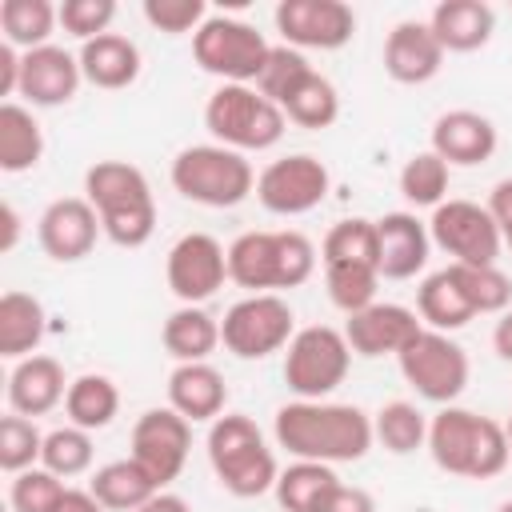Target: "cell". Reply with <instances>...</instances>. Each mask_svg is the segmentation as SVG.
Returning a JSON list of instances; mask_svg holds the SVG:
<instances>
[{
  "label": "cell",
  "instance_id": "1",
  "mask_svg": "<svg viewBox=\"0 0 512 512\" xmlns=\"http://www.w3.org/2000/svg\"><path fill=\"white\" fill-rule=\"evenodd\" d=\"M276 444L288 448L296 460L320 464H352L364 460L372 448V416L356 404H328V400H292L276 408L272 420Z\"/></svg>",
  "mask_w": 512,
  "mask_h": 512
},
{
  "label": "cell",
  "instance_id": "2",
  "mask_svg": "<svg viewBox=\"0 0 512 512\" xmlns=\"http://www.w3.org/2000/svg\"><path fill=\"white\" fill-rule=\"evenodd\" d=\"M84 200L96 208L100 228L120 248H144L156 232V200L148 176L128 160H96L84 172Z\"/></svg>",
  "mask_w": 512,
  "mask_h": 512
},
{
  "label": "cell",
  "instance_id": "3",
  "mask_svg": "<svg viewBox=\"0 0 512 512\" xmlns=\"http://www.w3.org/2000/svg\"><path fill=\"white\" fill-rule=\"evenodd\" d=\"M428 452H432L436 468H444L452 476L492 480L508 468L512 444L504 436V424H496L492 416L444 404L428 420Z\"/></svg>",
  "mask_w": 512,
  "mask_h": 512
},
{
  "label": "cell",
  "instance_id": "4",
  "mask_svg": "<svg viewBox=\"0 0 512 512\" xmlns=\"http://www.w3.org/2000/svg\"><path fill=\"white\" fill-rule=\"evenodd\" d=\"M316 272V248L304 232H240L228 244V280L256 292L300 288Z\"/></svg>",
  "mask_w": 512,
  "mask_h": 512
},
{
  "label": "cell",
  "instance_id": "5",
  "mask_svg": "<svg viewBox=\"0 0 512 512\" xmlns=\"http://www.w3.org/2000/svg\"><path fill=\"white\" fill-rule=\"evenodd\" d=\"M208 464L216 472V480L224 484V492L252 500L276 488V452L268 448L264 432L256 428V420H248L244 412H224L212 420L208 428Z\"/></svg>",
  "mask_w": 512,
  "mask_h": 512
},
{
  "label": "cell",
  "instance_id": "6",
  "mask_svg": "<svg viewBox=\"0 0 512 512\" xmlns=\"http://www.w3.org/2000/svg\"><path fill=\"white\" fill-rule=\"evenodd\" d=\"M172 188L204 208H236L256 192V172L244 152L224 144H192L172 160Z\"/></svg>",
  "mask_w": 512,
  "mask_h": 512
},
{
  "label": "cell",
  "instance_id": "7",
  "mask_svg": "<svg viewBox=\"0 0 512 512\" xmlns=\"http://www.w3.org/2000/svg\"><path fill=\"white\" fill-rule=\"evenodd\" d=\"M204 128L232 152H264L280 144L288 116L252 84H220L204 104Z\"/></svg>",
  "mask_w": 512,
  "mask_h": 512
},
{
  "label": "cell",
  "instance_id": "8",
  "mask_svg": "<svg viewBox=\"0 0 512 512\" xmlns=\"http://www.w3.org/2000/svg\"><path fill=\"white\" fill-rule=\"evenodd\" d=\"M272 44L248 20L236 16H208L192 36V56L208 76L224 84H256L268 64Z\"/></svg>",
  "mask_w": 512,
  "mask_h": 512
},
{
  "label": "cell",
  "instance_id": "9",
  "mask_svg": "<svg viewBox=\"0 0 512 512\" xmlns=\"http://www.w3.org/2000/svg\"><path fill=\"white\" fill-rule=\"evenodd\" d=\"M348 364H352V348L344 332L328 324H308L288 340L284 384L296 392V400H324L344 384Z\"/></svg>",
  "mask_w": 512,
  "mask_h": 512
},
{
  "label": "cell",
  "instance_id": "10",
  "mask_svg": "<svg viewBox=\"0 0 512 512\" xmlns=\"http://www.w3.org/2000/svg\"><path fill=\"white\" fill-rule=\"evenodd\" d=\"M292 336H296V316L288 300H280L276 292L244 296L220 320V344L240 360H264L288 348Z\"/></svg>",
  "mask_w": 512,
  "mask_h": 512
},
{
  "label": "cell",
  "instance_id": "11",
  "mask_svg": "<svg viewBox=\"0 0 512 512\" xmlns=\"http://www.w3.org/2000/svg\"><path fill=\"white\" fill-rule=\"evenodd\" d=\"M396 364H400V376L416 388V396L432 404H456V396L468 388V376H472L468 352L448 332H432V328H424L396 356Z\"/></svg>",
  "mask_w": 512,
  "mask_h": 512
},
{
  "label": "cell",
  "instance_id": "12",
  "mask_svg": "<svg viewBox=\"0 0 512 512\" xmlns=\"http://www.w3.org/2000/svg\"><path fill=\"white\" fill-rule=\"evenodd\" d=\"M428 236L436 248L452 256V264H472V268L496 264L504 248L488 204H472V200H444L440 208H432Z\"/></svg>",
  "mask_w": 512,
  "mask_h": 512
},
{
  "label": "cell",
  "instance_id": "13",
  "mask_svg": "<svg viewBox=\"0 0 512 512\" xmlns=\"http://www.w3.org/2000/svg\"><path fill=\"white\" fill-rule=\"evenodd\" d=\"M328 188H332V176H328L324 160H316L308 152L280 156L256 176V200L272 216H304L324 204Z\"/></svg>",
  "mask_w": 512,
  "mask_h": 512
},
{
  "label": "cell",
  "instance_id": "14",
  "mask_svg": "<svg viewBox=\"0 0 512 512\" xmlns=\"http://www.w3.org/2000/svg\"><path fill=\"white\" fill-rule=\"evenodd\" d=\"M164 276L180 304H204L228 280V248L208 232H184L168 248Z\"/></svg>",
  "mask_w": 512,
  "mask_h": 512
},
{
  "label": "cell",
  "instance_id": "15",
  "mask_svg": "<svg viewBox=\"0 0 512 512\" xmlns=\"http://www.w3.org/2000/svg\"><path fill=\"white\" fill-rule=\"evenodd\" d=\"M188 448H192V424L176 408H148L132 424V460L156 480V488H168L184 472Z\"/></svg>",
  "mask_w": 512,
  "mask_h": 512
},
{
  "label": "cell",
  "instance_id": "16",
  "mask_svg": "<svg viewBox=\"0 0 512 512\" xmlns=\"http://www.w3.org/2000/svg\"><path fill=\"white\" fill-rule=\"evenodd\" d=\"M276 32L288 48H320L336 52L356 32V12L344 0H280Z\"/></svg>",
  "mask_w": 512,
  "mask_h": 512
},
{
  "label": "cell",
  "instance_id": "17",
  "mask_svg": "<svg viewBox=\"0 0 512 512\" xmlns=\"http://www.w3.org/2000/svg\"><path fill=\"white\" fill-rule=\"evenodd\" d=\"M424 332L420 316L404 304H388L376 300L364 312H352L344 324V340L352 348V356L376 360V356H400L416 336Z\"/></svg>",
  "mask_w": 512,
  "mask_h": 512
},
{
  "label": "cell",
  "instance_id": "18",
  "mask_svg": "<svg viewBox=\"0 0 512 512\" xmlns=\"http://www.w3.org/2000/svg\"><path fill=\"white\" fill-rule=\"evenodd\" d=\"M100 216L96 208L84 200V196H60L52 200L40 220H36V236H40V248L60 260V264H76L84 260L92 248H96V236H100Z\"/></svg>",
  "mask_w": 512,
  "mask_h": 512
},
{
  "label": "cell",
  "instance_id": "19",
  "mask_svg": "<svg viewBox=\"0 0 512 512\" xmlns=\"http://www.w3.org/2000/svg\"><path fill=\"white\" fill-rule=\"evenodd\" d=\"M84 72H80V60L56 44H44V48H32L24 52V64H20V96L32 104V108H60L76 96Z\"/></svg>",
  "mask_w": 512,
  "mask_h": 512
},
{
  "label": "cell",
  "instance_id": "20",
  "mask_svg": "<svg viewBox=\"0 0 512 512\" xmlns=\"http://www.w3.org/2000/svg\"><path fill=\"white\" fill-rule=\"evenodd\" d=\"M432 152L452 168H476L484 160H492L496 152V124L484 116V112H472V108H452V112H440L436 124H432Z\"/></svg>",
  "mask_w": 512,
  "mask_h": 512
},
{
  "label": "cell",
  "instance_id": "21",
  "mask_svg": "<svg viewBox=\"0 0 512 512\" xmlns=\"http://www.w3.org/2000/svg\"><path fill=\"white\" fill-rule=\"evenodd\" d=\"M444 68V48L428 20H400L384 40V72L396 84H428Z\"/></svg>",
  "mask_w": 512,
  "mask_h": 512
},
{
  "label": "cell",
  "instance_id": "22",
  "mask_svg": "<svg viewBox=\"0 0 512 512\" xmlns=\"http://www.w3.org/2000/svg\"><path fill=\"white\" fill-rule=\"evenodd\" d=\"M428 224L416 220V212H384L376 220V252H380V276L384 280H412L428 264Z\"/></svg>",
  "mask_w": 512,
  "mask_h": 512
},
{
  "label": "cell",
  "instance_id": "23",
  "mask_svg": "<svg viewBox=\"0 0 512 512\" xmlns=\"http://www.w3.org/2000/svg\"><path fill=\"white\" fill-rule=\"evenodd\" d=\"M68 384H72V380H64L60 360L36 352V356L16 360V368H12V376H8V404H12L16 416L36 420V416L52 412L56 404H64Z\"/></svg>",
  "mask_w": 512,
  "mask_h": 512
},
{
  "label": "cell",
  "instance_id": "24",
  "mask_svg": "<svg viewBox=\"0 0 512 512\" xmlns=\"http://www.w3.org/2000/svg\"><path fill=\"white\" fill-rule=\"evenodd\" d=\"M224 404H228V384L208 360L172 368V376H168V408H176L188 424H200V420L212 424L216 416H224Z\"/></svg>",
  "mask_w": 512,
  "mask_h": 512
},
{
  "label": "cell",
  "instance_id": "25",
  "mask_svg": "<svg viewBox=\"0 0 512 512\" xmlns=\"http://www.w3.org/2000/svg\"><path fill=\"white\" fill-rule=\"evenodd\" d=\"M428 28L436 32L444 52H476L496 32V12L484 0H444L432 8Z\"/></svg>",
  "mask_w": 512,
  "mask_h": 512
},
{
  "label": "cell",
  "instance_id": "26",
  "mask_svg": "<svg viewBox=\"0 0 512 512\" xmlns=\"http://www.w3.org/2000/svg\"><path fill=\"white\" fill-rule=\"evenodd\" d=\"M76 60H80L84 80L96 84V88H104V92L128 88L140 76V48L128 36H120V32H104V36L80 44Z\"/></svg>",
  "mask_w": 512,
  "mask_h": 512
},
{
  "label": "cell",
  "instance_id": "27",
  "mask_svg": "<svg viewBox=\"0 0 512 512\" xmlns=\"http://www.w3.org/2000/svg\"><path fill=\"white\" fill-rule=\"evenodd\" d=\"M416 316L432 332H456V328H464L476 316L468 296H464V288H460V280H456V272H452V264L420 280V288H416Z\"/></svg>",
  "mask_w": 512,
  "mask_h": 512
},
{
  "label": "cell",
  "instance_id": "28",
  "mask_svg": "<svg viewBox=\"0 0 512 512\" xmlns=\"http://www.w3.org/2000/svg\"><path fill=\"white\" fill-rule=\"evenodd\" d=\"M160 340L168 348V356L176 364H196V360H208L220 344V320L212 312H204L200 304H180L164 328H160Z\"/></svg>",
  "mask_w": 512,
  "mask_h": 512
},
{
  "label": "cell",
  "instance_id": "29",
  "mask_svg": "<svg viewBox=\"0 0 512 512\" xmlns=\"http://www.w3.org/2000/svg\"><path fill=\"white\" fill-rule=\"evenodd\" d=\"M44 328H48V316L36 296L16 292V288L0 296V356H8V360L36 356Z\"/></svg>",
  "mask_w": 512,
  "mask_h": 512
},
{
  "label": "cell",
  "instance_id": "30",
  "mask_svg": "<svg viewBox=\"0 0 512 512\" xmlns=\"http://www.w3.org/2000/svg\"><path fill=\"white\" fill-rule=\"evenodd\" d=\"M88 492H92L108 512H136L140 504H148V500H152L156 492H164V488H156V480L128 456V460H112V464L96 468L92 480H88Z\"/></svg>",
  "mask_w": 512,
  "mask_h": 512
},
{
  "label": "cell",
  "instance_id": "31",
  "mask_svg": "<svg viewBox=\"0 0 512 512\" xmlns=\"http://www.w3.org/2000/svg\"><path fill=\"white\" fill-rule=\"evenodd\" d=\"M340 488V476L332 472V464L320 460H296L276 476V500L284 512H324L328 496Z\"/></svg>",
  "mask_w": 512,
  "mask_h": 512
},
{
  "label": "cell",
  "instance_id": "32",
  "mask_svg": "<svg viewBox=\"0 0 512 512\" xmlns=\"http://www.w3.org/2000/svg\"><path fill=\"white\" fill-rule=\"evenodd\" d=\"M64 412H68V424L84 428V432H100L116 420L120 412V388L112 376L104 372H84L68 384V396H64Z\"/></svg>",
  "mask_w": 512,
  "mask_h": 512
},
{
  "label": "cell",
  "instance_id": "33",
  "mask_svg": "<svg viewBox=\"0 0 512 512\" xmlns=\"http://www.w3.org/2000/svg\"><path fill=\"white\" fill-rule=\"evenodd\" d=\"M44 156V132L32 108L4 100L0 104V168L4 172H28Z\"/></svg>",
  "mask_w": 512,
  "mask_h": 512
},
{
  "label": "cell",
  "instance_id": "34",
  "mask_svg": "<svg viewBox=\"0 0 512 512\" xmlns=\"http://www.w3.org/2000/svg\"><path fill=\"white\" fill-rule=\"evenodd\" d=\"M56 24H60V8H52L48 0H4L0 4L4 44L20 48V52L44 48Z\"/></svg>",
  "mask_w": 512,
  "mask_h": 512
},
{
  "label": "cell",
  "instance_id": "35",
  "mask_svg": "<svg viewBox=\"0 0 512 512\" xmlns=\"http://www.w3.org/2000/svg\"><path fill=\"white\" fill-rule=\"evenodd\" d=\"M372 436L392 452V456H408L416 448L428 444V420L412 400H388L376 416H372Z\"/></svg>",
  "mask_w": 512,
  "mask_h": 512
},
{
  "label": "cell",
  "instance_id": "36",
  "mask_svg": "<svg viewBox=\"0 0 512 512\" xmlns=\"http://www.w3.org/2000/svg\"><path fill=\"white\" fill-rule=\"evenodd\" d=\"M324 268L328 264H364V268H376L380 272V252H376V220H364V216H348L340 224L328 228L324 236Z\"/></svg>",
  "mask_w": 512,
  "mask_h": 512
},
{
  "label": "cell",
  "instance_id": "37",
  "mask_svg": "<svg viewBox=\"0 0 512 512\" xmlns=\"http://www.w3.org/2000/svg\"><path fill=\"white\" fill-rule=\"evenodd\" d=\"M400 192L416 208H440L448 196V164L432 148L408 156V164L400 168Z\"/></svg>",
  "mask_w": 512,
  "mask_h": 512
},
{
  "label": "cell",
  "instance_id": "38",
  "mask_svg": "<svg viewBox=\"0 0 512 512\" xmlns=\"http://www.w3.org/2000/svg\"><path fill=\"white\" fill-rule=\"evenodd\" d=\"M316 68L304 60V52L300 48H288V44H272V52H268V64H264V72H260V80H256V88L276 104V108H284L296 92H300V84L312 76Z\"/></svg>",
  "mask_w": 512,
  "mask_h": 512
},
{
  "label": "cell",
  "instance_id": "39",
  "mask_svg": "<svg viewBox=\"0 0 512 512\" xmlns=\"http://www.w3.org/2000/svg\"><path fill=\"white\" fill-rule=\"evenodd\" d=\"M40 468L56 472L60 480L88 472V468H92V432H84V428H76V424H64V428L44 432Z\"/></svg>",
  "mask_w": 512,
  "mask_h": 512
},
{
  "label": "cell",
  "instance_id": "40",
  "mask_svg": "<svg viewBox=\"0 0 512 512\" xmlns=\"http://www.w3.org/2000/svg\"><path fill=\"white\" fill-rule=\"evenodd\" d=\"M324 284H328V300L344 316H352V312H364L368 304H376L380 272L364 268V264H328L324 268Z\"/></svg>",
  "mask_w": 512,
  "mask_h": 512
},
{
  "label": "cell",
  "instance_id": "41",
  "mask_svg": "<svg viewBox=\"0 0 512 512\" xmlns=\"http://www.w3.org/2000/svg\"><path fill=\"white\" fill-rule=\"evenodd\" d=\"M280 112H284L292 124H300V128H328V124H336V116H340V96H336V88H332L328 76L312 72V76L300 84V92H296Z\"/></svg>",
  "mask_w": 512,
  "mask_h": 512
},
{
  "label": "cell",
  "instance_id": "42",
  "mask_svg": "<svg viewBox=\"0 0 512 512\" xmlns=\"http://www.w3.org/2000/svg\"><path fill=\"white\" fill-rule=\"evenodd\" d=\"M452 272H456V280H460V288H464V296H468V304H472V312L480 316V312H508L512 308V280L496 268V264H488V268H472V264H452Z\"/></svg>",
  "mask_w": 512,
  "mask_h": 512
},
{
  "label": "cell",
  "instance_id": "43",
  "mask_svg": "<svg viewBox=\"0 0 512 512\" xmlns=\"http://www.w3.org/2000/svg\"><path fill=\"white\" fill-rule=\"evenodd\" d=\"M44 452V432L36 428V420L28 416H4L0 420V468L4 472H24V468H36Z\"/></svg>",
  "mask_w": 512,
  "mask_h": 512
},
{
  "label": "cell",
  "instance_id": "44",
  "mask_svg": "<svg viewBox=\"0 0 512 512\" xmlns=\"http://www.w3.org/2000/svg\"><path fill=\"white\" fill-rule=\"evenodd\" d=\"M64 480L48 468H24L12 476V488H8V504L12 512H56L60 500H64Z\"/></svg>",
  "mask_w": 512,
  "mask_h": 512
},
{
  "label": "cell",
  "instance_id": "45",
  "mask_svg": "<svg viewBox=\"0 0 512 512\" xmlns=\"http://www.w3.org/2000/svg\"><path fill=\"white\" fill-rule=\"evenodd\" d=\"M112 20H116V0H64L60 4V24L80 44L104 36L112 28Z\"/></svg>",
  "mask_w": 512,
  "mask_h": 512
},
{
  "label": "cell",
  "instance_id": "46",
  "mask_svg": "<svg viewBox=\"0 0 512 512\" xmlns=\"http://www.w3.org/2000/svg\"><path fill=\"white\" fill-rule=\"evenodd\" d=\"M144 20L168 36H180V32L196 36L208 12H204V0H144Z\"/></svg>",
  "mask_w": 512,
  "mask_h": 512
},
{
  "label": "cell",
  "instance_id": "47",
  "mask_svg": "<svg viewBox=\"0 0 512 512\" xmlns=\"http://www.w3.org/2000/svg\"><path fill=\"white\" fill-rule=\"evenodd\" d=\"M488 212H492V220H496V228H500V240L512 248V176L500 180V184L492 188V196H488Z\"/></svg>",
  "mask_w": 512,
  "mask_h": 512
},
{
  "label": "cell",
  "instance_id": "48",
  "mask_svg": "<svg viewBox=\"0 0 512 512\" xmlns=\"http://www.w3.org/2000/svg\"><path fill=\"white\" fill-rule=\"evenodd\" d=\"M324 512H376V500H372V492H364V488H356V484H340V488L328 496Z\"/></svg>",
  "mask_w": 512,
  "mask_h": 512
},
{
  "label": "cell",
  "instance_id": "49",
  "mask_svg": "<svg viewBox=\"0 0 512 512\" xmlns=\"http://www.w3.org/2000/svg\"><path fill=\"white\" fill-rule=\"evenodd\" d=\"M20 64H24V52L12 44H0V96L20 92Z\"/></svg>",
  "mask_w": 512,
  "mask_h": 512
},
{
  "label": "cell",
  "instance_id": "50",
  "mask_svg": "<svg viewBox=\"0 0 512 512\" xmlns=\"http://www.w3.org/2000/svg\"><path fill=\"white\" fill-rule=\"evenodd\" d=\"M56 512H108V508H104L88 488H68Z\"/></svg>",
  "mask_w": 512,
  "mask_h": 512
},
{
  "label": "cell",
  "instance_id": "51",
  "mask_svg": "<svg viewBox=\"0 0 512 512\" xmlns=\"http://www.w3.org/2000/svg\"><path fill=\"white\" fill-rule=\"evenodd\" d=\"M0 220H4V232H0V252H12L16 248V240H20V212L4 200L0 204Z\"/></svg>",
  "mask_w": 512,
  "mask_h": 512
},
{
  "label": "cell",
  "instance_id": "52",
  "mask_svg": "<svg viewBox=\"0 0 512 512\" xmlns=\"http://www.w3.org/2000/svg\"><path fill=\"white\" fill-rule=\"evenodd\" d=\"M492 348H496L500 360H512V308L500 312V320L492 328Z\"/></svg>",
  "mask_w": 512,
  "mask_h": 512
},
{
  "label": "cell",
  "instance_id": "53",
  "mask_svg": "<svg viewBox=\"0 0 512 512\" xmlns=\"http://www.w3.org/2000/svg\"><path fill=\"white\" fill-rule=\"evenodd\" d=\"M136 512H188V504H184V496H176V492H156L148 504H140Z\"/></svg>",
  "mask_w": 512,
  "mask_h": 512
},
{
  "label": "cell",
  "instance_id": "54",
  "mask_svg": "<svg viewBox=\"0 0 512 512\" xmlns=\"http://www.w3.org/2000/svg\"><path fill=\"white\" fill-rule=\"evenodd\" d=\"M504 436H508V444H512V416H508V424H504Z\"/></svg>",
  "mask_w": 512,
  "mask_h": 512
},
{
  "label": "cell",
  "instance_id": "55",
  "mask_svg": "<svg viewBox=\"0 0 512 512\" xmlns=\"http://www.w3.org/2000/svg\"><path fill=\"white\" fill-rule=\"evenodd\" d=\"M496 512H512V500H504V504H500V508H496Z\"/></svg>",
  "mask_w": 512,
  "mask_h": 512
}]
</instances>
